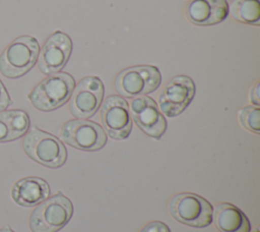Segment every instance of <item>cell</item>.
Returning a JSON list of instances; mask_svg holds the SVG:
<instances>
[{"instance_id": "1", "label": "cell", "mask_w": 260, "mask_h": 232, "mask_svg": "<svg viewBox=\"0 0 260 232\" xmlns=\"http://www.w3.org/2000/svg\"><path fill=\"white\" fill-rule=\"evenodd\" d=\"M40 45L36 38L20 36L14 39L0 55V72L8 78L24 75L37 62Z\"/></svg>"}, {"instance_id": "2", "label": "cell", "mask_w": 260, "mask_h": 232, "mask_svg": "<svg viewBox=\"0 0 260 232\" xmlns=\"http://www.w3.org/2000/svg\"><path fill=\"white\" fill-rule=\"evenodd\" d=\"M73 215V205L63 193L48 197L32 211L29 228L32 232H57L62 229Z\"/></svg>"}, {"instance_id": "3", "label": "cell", "mask_w": 260, "mask_h": 232, "mask_svg": "<svg viewBox=\"0 0 260 232\" xmlns=\"http://www.w3.org/2000/svg\"><path fill=\"white\" fill-rule=\"evenodd\" d=\"M74 78L66 72H56L43 79L28 95L32 106L41 111H52L64 105L74 90Z\"/></svg>"}, {"instance_id": "4", "label": "cell", "mask_w": 260, "mask_h": 232, "mask_svg": "<svg viewBox=\"0 0 260 232\" xmlns=\"http://www.w3.org/2000/svg\"><path fill=\"white\" fill-rule=\"evenodd\" d=\"M22 147L30 159L49 168L61 167L67 159L64 144L53 134L36 127L25 134Z\"/></svg>"}, {"instance_id": "5", "label": "cell", "mask_w": 260, "mask_h": 232, "mask_svg": "<svg viewBox=\"0 0 260 232\" xmlns=\"http://www.w3.org/2000/svg\"><path fill=\"white\" fill-rule=\"evenodd\" d=\"M172 217L185 225L203 228L211 224L213 207L204 197L195 193H179L169 204Z\"/></svg>"}, {"instance_id": "6", "label": "cell", "mask_w": 260, "mask_h": 232, "mask_svg": "<svg viewBox=\"0 0 260 232\" xmlns=\"http://www.w3.org/2000/svg\"><path fill=\"white\" fill-rule=\"evenodd\" d=\"M161 82L159 70L152 65H138L122 70L115 79L121 97L133 98L154 92Z\"/></svg>"}, {"instance_id": "7", "label": "cell", "mask_w": 260, "mask_h": 232, "mask_svg": "<svg viewBox=\"0 0 260 232\" xmlns=\"http://www.w3.org/2000/svg\"><path fill=\"white\" fill-rule=\"evenodd\" d=\"M60 134L64 142L81 151H98L107 142V135L102 126L85 119L67 121Z\"/></svg>"}, {"instance_id": "8", "label": "cell", "mask_w": 260, "mask_h": 232, "mask_svg": "<svg viewBox=\"0 0 260 232\" xmlns=\"http://www.w3.org/2000/svg\"><path fill=\"white\" fill-rule=\"evenodd\" d=\"M69 104L71 114L80 119L93 116L104 98V84L96 76L82 78L73 90Z\"/></svg>"}, {"instance_id": "9", "label": "cell", "mask_w": 260, "mask_h": 232, "mask_svg": "<svg viewBox=\"0 0 260 232\" xmlns=\"http://www.w3.org/2000/svg\"><path fill=\"white\" fill-rule=\"evenodd\" d=\"M195 95V83L187 75L173 77L164 88L158 98L161 112L168 117L181 114Z\"/></svg>"}, {"instance_id": "10", "label": "cell", "mask_w": 260, "mask_h": 232, "mask_svg": "<svg viewBox=\"0 0 260 232\" xmlns=\"http://www.w3.org/2000/svg\"><path fill=\"white\" fill-rule=\"evenodd\" d=\"M101 117L104 128L114 139H125L132 129L128 103L121 96L112 95L102 105Z\"/></svg>"}, {"instance_id": "11", "label": "cell", "mask_w": 260, "mask_h": 232, "mask_svg": "<svg viewBox=\"0 0 260 232\" xmlns=\"http://www.w3.org/2000/svg\"><path fill=\"white\" fill-rule=\"evenodd\" d=\"M72 50L70 38L57 31L45 42L40 55L38 56V66L42 73L53 74L59 72L67 63Z\"/></svg>"}, {"instance_id": "12", "label": "cell", "mask_w": 260, "mask_h": 232, "mask_svg": "<svg viewBox=\"0 0 260 232\" xmlns=\"http://www.w3.org/2000/svg\"><path fill=\"white\" fill-rule=\"evenodd\" d=\"M130 113L135 124L148 136L158 139L167 129V121L156 103L149 97L139 96L130 103Z\"/></svg>"}, {"instance_id": "13", "label": "cell", "mask_w": 260, "mask_h": 232, "mask_svg": "<svg viewBox=\"0 0 260 232\" xmlns=\"http://www.w3.org/2000/svg\"><path fill=\"white\" fill-rule=\"evenodd\" d=\"M185 14L188 20L196 25H213L223 21L229 14L226 0H191Z\"/></svg>"}, {"instance_id": "14", "label": "cell", "mask_w": 260, "mask_h": 232, "mask_svg": "<svg viewBox=\"0 0 260 232\" xmlns=\"http://www.w3.org/2000/svg\"><path fill=\"white\" fill-rule=\"evenodd\" d=\"M50 195V187L46 180L40 177H25L16 181L11 189L13 200L25 208L35 207Z\"/></svg>"}, {"instance_id": "15", "label": "cell", "mask_w": 260, "mask_h": 232, "mask_svg": "<svg viewBox=\"0 0 260 232\" xmlns=\"http://www.w3.org/2000/svg\"><path fill=\"white\" fill-rule=\"evenodd\" d=\"M212 221L219 232H250L251 224L238 207L220 202L214 208Z\"/></svg>"}, {"instance_id": "16", "label": "cell", "mask_w": 260, "mask_h": 232, "mask_svg": "<svg viewBox=\"0 0 260 232\" xmlns=\"http://www.w3.org/2000/svg\"><path fill=\"white\" fill-rule=\"evenodd\" d=\"M29 127L28 115L22 110L0 112V142H7L24 135Z\"/></svg>"}, {"instance_id": "17", "label": "cell", "mask_w": 260, "mask_h": 232, "mask_svg": "<svg viewBox=\"0 0 260 232\" xmlns=\"http://www.w3.org/2000/svg\"><path fill=\"white\" fill-rule=\"evenodd\" d=\"M229 12L239 22L259 25L260 0H232L229 4Z\"/></svg>"}, {"instance_id": "18", "label": "cell", "mask_w": 260, "mask_h": 232, "mask_svg": "<svg viewBox=\"0 0 260 232\" xmlns=\"http://www.w3.org/2000/svg\"><path fill=\"white\" fill-rule=\"evenodd\" d=\"M239 121L246 129L259 133L260 131V110L258 107L247 106L239 111Z\"/></svg>"}, {"instance_id": "19", "label": "cell", "mask_w": 260, "mask_h": 232, "mask_svg": "<svg viewBox=\"0 0 260 232\" xmlns=\"http://www.w3.org/2000/svg\"><path fill=\"white\" fill-rule=\"evenodd\" d=\"M140 232H171L170 228L160 221H152L146 224Z\"/></svg>"}, {"instance_id": "20", "label": "cell", "mask_w": 260, "mask_h": 232, "mask_svg": "<svg viewBox=\"0 0 260 232\" xmlns=\"http://www.w3.org/2000/svg\"><path fill=\"white\" fill-rule=\"evenodd\" d=\"M11 99L2 81L0 80V112L4 111L8 106L11 105Z\"/></svg>"}, {"instance_id": "21", "label": "cell", "mask_w": 260, "mask_h": 232, "mask_svg": "<svg viewBox=\"0 0 260 232\" xmlns=\"http://www.w3.org/2000/svg\"><path fill=\"white\" fill-rule=\"evenodd\" d=\"M259 81H257L251 89L250 91V101L252 104H254L255 106H259L260 105V95H259Z\"/></svg>"}, {"instance_id": "22", "label": "cell", "mask_w": 260, "mask_h": 232, "mask_svg": "<svg viewBox=\"0 0 260 232\" xmlns=\"http://www.w3.org/2000/svg\"><path fill=\"white\" fill-rule=\"evenodd\" d=\"M0 232H14V231H13L10 227L5 226V227H3V228L0 229Z\"/></svg>"}, {"instance_id": "23", "label": "cell", "mask_w": 260, "mask_h": 232, "mask_svg": "<svg viewBox=\"0 0 260 232\" xmlns=\"http://www.w3.org/2000/svg\"><path fill=\"white\" fill-rule=\"evenodd\" d=\"M250 232H259V229H258V228H255L253 231H250Z\"/></svg>"}]
</instances>
